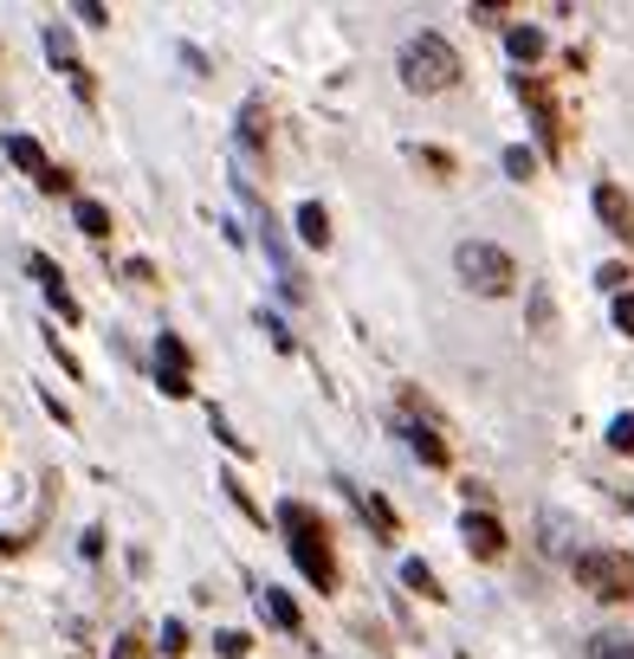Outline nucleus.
<instances>
[{"label":"nucleus","instance_id":"10","mask_svg":"<svg viewBox=\"0 0 634 659\" xmlns=\"http://www.w3.org/2000/svg\"><path fill=\"white\" fill-rule=\"evenodd\" d=\"M7 162H13V169H27V175H46V169H52V162H46V149L33 143V136H7Z\"/></svg>","mask_w":634,"mask_h":659},{"label":"nucleus","instance_id":"17","mask_svg":"<svg viewBox=\"0 0 634 659\" xmlns=\"http://www.w3.org/2000/svg\"><path fill=\"white\" fill-rule=\"evenodd\" d=\"M402 582H409L421 601H441V576H434L427 562H402Z\"/></svg>","mask_w":634,"mask_h":659},{"label":"nucleus","instance_id":"33","mask_svg":"<svg viewBox=\"0 0 634 659\" xmlns=\"http://www.w3.org/2000/svg\"><path fill=\"white\" fill-rule=\"evenodd\" d=\"M111 659H150V647H143V640H117Z\"/></svg>","mask_w":634,"mask_h":659},{"label":"nucleus","instance_id":"30","mask_svg":"<svg viewBox=\"0 0 634 659\" xmlns=\"http://www.w3.org/2000/svg\"><path fill=\"white\" fill-rule=\"evenodd\" d=\"M214 439H221V446H233V453H246V439L227 427V414H214Z\"/></svg>","mask_w":634,"mask_h":659},{"label":"nucleus","instance_id":"11","mask_svg":"<svg viewBox=\"0 0 634 659\" xmlns=\"http://www.w3.org/2000/svg\"><path fill=\"white\" fill-rule=\"evenodd\" d=\"M409 446H414V459H421V466H447V439L434 434V427H414V420H409Z\"/></svg>","mask_w":634,"mask_h":659},{"label":"nucleus","instance_id":"25","mask_svg":"<svg viewBox=\"0 0 634 659\" xmlns=\"http://www.w3.org/2000/svg\"><path fill=\"white\" fill-rule=\"evenodd\" d=\"M260 330L272 336V349H279V356H292V330L279 324V317H260Z\"/></svg>","mask_w":634,"mask_h":659},{"label":"nucleus","instance_id":"32","mask_svg":"<svg viewBox=\"0 0 634 659\" xmlns=\"http://www.w3.org/2000/svg\"><path fill=\"white\" fill-rule=\"evenodd\" d=\"M78 20H91V27H104V20H111V7H98V0H78Z\"/></svg>","mask_w":634,"mask_h":659},{"label":"nucleus","instance_id":"34","mask_svg":"<svg viewBox=\"0 0 634 659\" xmlns=\"http://www.w3.org/2000/svg\"><path fill=\"white\" fill-rule=\"evenodd\" d=\"M13 549H20V544H13V537H7V530H0V556H13Z\"/></svg>","mask_w":634,"mask_h":659},{"label":"nucleus","instance_id":"31","mask_svg":"<svg viewBox=\"0 0 634 659\" xmlns=\"http://www.w3.org/2000/svg\"><path fill=\"white\" fill-rule=\"evenodd\" d=\"M39 187H46V194H66V187H72V175H66V169H46V175H39Z\"/></svg>","mask_w":634,"mask_h":659},{"label":"nucleus","instance_id":"13","mask_svg":"<svg viewBox=\"0 0 634 659\" xmlns=\"http://www.w3.org/2000/svg\"><path fill=\"white\" fill-rule=\"evenodd\" d=\"M46 52H52V65H66V78H78L84 65H78V45L66 27H46Z\"/></svg>","mask_w":634,"mask_h":659},{"label":"nucleus","instance_id":"24","mask_svg":"<svg viewBox=\"0 0 634 659\" xmlns=\"http://www.w3.org/2000/svg\"><path fill=\"white\" fill-rule=\"evenodd\" d=\"M155 388H162L169 402H188V395H194V382H188V375H162V368H155Z\"/></svg>","mask_w":634,"mask_h":659},{"label":"nucleus","instance_id":"27","mask_svg":"<svg viewBox=\"0 0 634 659\" xmlns=\"http://www.w3.org/2000/svg\"><path fill=\"white\" fill-rule=\"evenodd\" d=\"M596 285H602V292H615V297H622V285H628V265H602V272H596Z\"/></svg>","mask_w":634,"mask_h":659},{"label":"nucleus","instance_id":"15","mask_svg":"<svg viewBox=\"0 0 634 659\" xmlns=\"http://www.w3.org/2000/svg\"><path fill=\"white\" fill-rule=\"evenodd\" d=\"M505 45H512V59H519V65L544 59V33H537V27H512V33H505Z\"/></svg>","mask_w":634,"mask_h":659},{"label":"nucleus","instance_id":"19","mask_svg":"<svg viewBox=\"0 0 634 659\" xmlns=\"http://www.w3.org/2000/svg\"><path fill=\"white\" fill-rule=\"evenodd\" d=\"M590 659H634V640H622V633H596V640H590Z\"/></svg>","mask_w":634,"mask_h":659},{"label":"nucleus","instance_id":"4","mask_svg":"<svg viewBox=\"0 0 634 659\" xmlns=\"http://www.w3.org/2000/svg\"><path fill=\"white\" fill-rule=\"evenodd\" d=\"M570 569H576V582L590 588L596 601H628L634 595V569H628V556H615V549H570Z\"/></svg>","mask_w":634,"mask_h":659},{"label":"nucleus","instance_id":"20","mask_svg":"<svg viewBox=\"0 0 634 659\" xmlns=\"http://www.w3.org/2000/svg\"><path fill=\"white\" fill-rule=\"evenodd\" d=\"M608 446L634 459V414H615V420H608Z\"/></svg>","mask_w":634,"mask_h":659},{"label":"nucleus","instance_id":"6","mask_svg":"<svg viewBox=\"0 0 634 659\" xmlns=\"http://www.w3.org/2000/svg\"><path fill=\"white\" fill-rule=\"evenodd\" d=\"M596 214L608 220L622 240H634V207H628V194H622L615 182H602V187H596Z\"/></svg>","mask_w":634,"mask_h":659},{"label":"nucleus","instance_id":"16","mask_svg":"<svg viewBox=\"0 0 634 659\" xmlns=\"http://www.w3.org/2000/svg\"><path fill=\"white\" fill-rule=\"evenodd\" d=\"M570 537H576V524L563 511H544V549H551V556H570Z\"/></svg>","mask_w":634,"mask_h":659},{"label":"nucleus","instance_id":"22","mask_svg":"<svg viewBox=\"0 0 634 659\" xmlns=\"http://www.w3.org/2000/svg\"><path fill=\"white\" fill-rule=\"evenodd\" d=\"M214 653H221V659H246V653H253V640L227 627V633H214Z\"/></svg>","mask_w":634,"mask_h":659},{"label":"nucleus","instance_id":"14","mask_svg":"<svg viewBox=\"0 0 634 659\" xmlns=\"http://www.w3.org/2000/svg\"><path fill=\"white\" fill-rule=\"evenodd\" d=\"M78 233H91V240H111V207L104 201H78Z\"/></svg>","mask_w":634,"mask_h":659},{"label":"nucleus","instance_id":"18","mask_svg":"<svg viewBox=\"0 0 634 659\" xmlns=\"http://www.w3.org/2000/svg\"><path fill=\"white\" fill-rule=\"evenodd\" d=\"M356 511L370 517V524H375V530H382V537H395V511H389V505H382L375 491H356Z\"/></svg>","mask_w":634,"mask_h":659},{"label":"nucleus","instance_id":"12","mask_svg":"<svg viewBox=\"0 0 634 659\" xmlns=\"http://www.w3.org/2000/svg\"><path fill=\"white\" fill-rule=\"evenodd\" d=\"M155 368H162V375H188V343L182 336H169V330L155 336Z\"/></svg>","mask_w":634,"mask_h":659},{"label":"nucleus","instance_id":"26","mask_svg":"<svg viewBox=\"0 0 634 659\" xmlns=\"http://www.w3.org/2000/svg\"><path fill=\"white\" fill-rule=\"evenodd\" d=\"M162 653H188V627L182 621H162Z\"/></svg>","mask_w":634,"mask_h":659},{"label":"nucleus","instance_id":"9","mask_svg":"<svg viewBox=\"0 0 634 659\" xmlns=\"http://www.w3.org/2000/svg\"><path fill=\"white\" fill-rule=\"evenodd\" d=\"M299 240H304V246H318V253L331 246V214H324L318 201H304V207H299Z\"/></svg>","mask_w":634,"mask_h":659},{"label":"nucleus","instance_id":"3","mask_svg":"<svg viewBox=\"0 0 634 659\" xmlns=\"http://www.w3.org/2000/svg\"><path fill=\"white\" fill-rule=\"evenodd\" d=\"M402 84L409 91H447V84H460V52L441 33H414L402 45Z\"/></svg>","mask_w":634,"mask_h":659},{"label":"nucleus","instance_id":"7","mask_svg":"<svg viewBox=\"0 0 634 659\" xmlns=\"http://www.w3.org/2000/svg\"><path fill=\"white\" fill-rule=\"evenodd\" d=\"M240 143H246V149H265V143H272V116H265L260 98H246V104H240Z\"/></svg>","mask_w":634,"mask_h":659},{"label":"nucleus","instance_id":"5","mask_svg":"<svg viewBox=\"0 0 634 659\" xmlns=\"http://www.w3.org/2000/svg\"><path fill=\"white\" fill-rule=\"evenodd\" d=\"M460 537H466L473 556H485V562H492V556H505V524H499V517H485V511H466Z\"/></svg>","mask_w":634,"mask_h":659},{"label":"nucleus","instance_id":"1","mask_svg":"<svg viewBox=\"0 0 634 659\" xmlns=\"http://www.w3.org/2000/svg\"><path fill=\"white\" fill-rule=\"evenodd\" d=\"M279 524H285V537H292V562L304 569V582H318V595H331L336 588V556H331L324 524L311 517V505H279Z\"/></svg>","mask_w":634,"mask_h":659},{"label":"nucleus","instance_id":"2","mask_svg":"<svg viewBox=\"0 0 634 659\" xmlns=\"http://www.w3.org/2000/svg\"><path fill=\"white\" fill-rule=\"evenodd\" d=\"M453 265H460L466 292H480V297L519 292V265H512L505 246H492V240H460V246H453Z\"/></svg>","mask_w":634,"mask_h":659},{"label":"nucleus","instance_id":"23","mask_svg":"<svg viewBox=\"0 0 634 659\" xmlns=\"http://www.w3.org/2000/svg\"><path fill=\"white\" fill-rule=\"evenodd\" d=\"M27 265H33V278H39V285H46V292H59V285H66V272H59V265H52V258H46V253H33V258H27Z\"/></svg>","mask_w":634,"mask_h":659},{"label":"nucleus","instance_id":"28","mask_svg":"<svg viewBox=\"0 0 634 659\" xmlns=\"http://www.w3.org/2000/svg\"><path fill=\"white\" fill-rule=\"evenodd\" d=\"M615 330H622V336H634V292L615 297Z\"/></svg>","mask_w":634,"mask_h":659},{"label":"nucleus","instance_id":"29","mask_svg":"<svg viewBox=\"0 0 634 659\" xmlns=\"http://www.w3.org/2000/svg\"><path fill=\"white\" fill-rule=\"evenodd\" d=\"M414 162H421V169H434V175H453V162L441 155V149H414Z\"/></svg>","mask_w":634,"mask_h":659},{"label":"nucleus","instance_id":"21","mask_svg":"<svg viewBox=\"0 0 634 659\" xmlns=\"http://www.w3.org/2000/svg\"><path fill=\"white\" fill-rule=\"evenodd\" d=\"M505 175H512V182H531V175H537V155H531V149H505Z\"/></svg>","mask_w":634,"mask_h":659},{"label":"nucleus","instance_id":"8","mask_svg":"<svg viewBox=\"0 0 634 659\" xmlns=\"http://www.w3.org/2000/svg\"><path fill=\"white\" fill-rule=\"evenodd\" d=\"M260 608H265V621H272V627H285V633H299V627H304L299 601H292L285 588H265V595H260Z\"/></svg>","mask_w":634,"mask_h":659}]
</instances>
